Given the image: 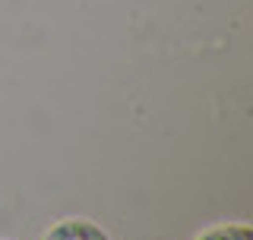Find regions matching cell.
I'll return each mask as SVG.
<instances>
[{
	"mask_svg": "<svg viewBox=\"0 0 253 240\" xmlns=\"http://www.w3.org/2000/svg\"><path fill=\"white\" fill-rule=\"evenodd\" d=\"M196 240H253V231L250 225H215L203 231Z\"/></svg>",
	"mask_w": 253,
	"mask_h": 240,
	"instance_id": "7a4b0ae2",
	"label": "cell"
},
{
	"mask_svg": "<svg viewBox=\"0 0 253 240\" xmlns=\"http://www.w3.org/2000/svg\"><path fill=\"white\" fill-rule=\"evenodd\" d=\"M42 240H111V237L85 218H67L60 225H54Z\"/></svg>",
	"mask_w": 253,
	"mask_h": 240,
	"instance_id": "6da1fadb",
	"label": "cell"
}]
</instances>
